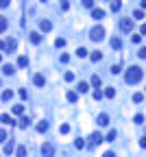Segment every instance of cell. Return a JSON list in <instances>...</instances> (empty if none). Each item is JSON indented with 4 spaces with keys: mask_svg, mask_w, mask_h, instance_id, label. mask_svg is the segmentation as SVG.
<instances>
[{
    "mask_svg": "<svg viewBox=\"0 0 146 157\" xmlns=\"http://www.w3.org/2000/svg\"><path fill=\"white\" fill-rule=\"evenodd\" d=\"M142 68L140 66H131L129 70H126V74H124V81L129 83V85H133V83H138V81H142Z\"/></svg>",
    "mask_w": 146,
    "mask_h": 157,
    "instance_id": "obj_1",
    "label": "cell"
},
{
    "mask_svg": "<svg viewBox=\"0 0 146 157\" xmlns=\"http://www.w3.org/2000/svg\"><path fill=\"white\" fill-rule=\"evenodd\" d=\"M89 37H92L94 42H103L105 39V29H103V26H94L92 33H89Z\"/></svg>",
    "mask_w": 146,
    "mask_h": 157,
    "instance_id": "obj_2",
    "label": "cell"
},
{
    "mask_svg": "<svg viewBox=\"0 0 146 157\" xmlns=\"http://www.w3.org/2000/svg\"><path fill=\"white\" fill-rule=\"evenodd\" d=\"M42 155H44V157H52V155H54V146H52L50 142L42 144Z\"/></svg>",
    "mask_w": 146,
    "mask_h": 157,
    "instance_id": "obj_3",
    "label": "cell"
},
{
    "mask_svg": "<svg viewBox=\"0 0 146 157\" xmlns=\"http://www.w3.org/2000/svg\"><path fill=\"white\" fill-rule=\"evenodd\" d=\"M100 142H103V135H100L98 131H94L92 135H89V142H87V144H89V146H98Z\"/></svg>",
    "mask_w": 146,
    "mask_h": 157,
    "instance_id": "obj_4",
    "label": "cell"
},
{
    "mask_svg": "<svg viewBox=\"0 0 146 157\" xmlns=\"http://www.w3.org/2000/svg\"><path fill=\"white\" fill-rule=\"evenodd\" d=\"M120 29L122 31H133V20L131 17H122L120 20Z\"/></svg>",
    "mask_w": 146,
    "mask_h": 157,
    "instance_id": "obj_5",
    "label": "cell"
},
{
    "mask_svg": "<svg viewBox=\"0 0 146 157\" xmlns=\"http://www.w3.org/2000/svg\"><path fill=\"white\" fill-rule=\"evenodd\" d=\"M2 50H5V52H11V50H15V39H11V37H9V39H5V42H2Z\"/></svg>",
    "mask_w": 146,
    "mask_h": 157,
    "instance_id": "obj_6",
    "label": "cell"
},
{
    "mask_svg": "<svg viewBox=\"0 0 146 157\" xmlns=\"http://www.w3.org/2000/svg\"><path fill=\"white\" fill-rule=\"evenodd\" d=\"M39 29H42L44 33H48V31L52 29V24H50L48 20H39Z\"/></svg>",
    "mask_w": 146,
    "mask_h": 157,
    "instance_id": "obj_7",
    "label": "cell"
},
{
    "mask_svg": "<svg viewBox=\"0 0 146 157\" xmlns=\"http://www.w3.org/2000/svg\"><path fill=\"white\" fill-rule=\"evenodd\" d=\"M92 17L94 20H100V17H105V11L103 9H92Z\"/></svg>",
    "mask_w": 146,
    "mask_h": 157,
    "instance_id": "obj_8",
    "label": "cell"
},
{
    "mask_svg": "<svg viewBox=\"0 0 146 157\" xmlns=\"http://www.w3.org/2000/svg\"><path fill=\"white\" fill-rule=\"evenodd\" d=\"M33 83H35V85H39V87H42L44 83H46V79H44V74H35V77H33Z\"/></svg>",
    "mask_w": 146,
    "mask_h": 157,
    "instance_id": "obj_9",
    "label": "cell"
},
{
    "mask_svg": "<svg viewBox=\"0 0 146 157\" xmlns=\"http://www.w3.org/2000/svg\"><path fill=\"white\" fill-rule=\"evenodd\" d=\"M98 124H100V127H107V124H109V116H107V114H100V116H98Z\"/></svg>",
    "mask_w": 146,
    "mask_h": 157,
    "instance_id": "obj_10",
    "label": "cell"
},
{
    "mask_svg": "<svg viewBox=\"0 0 146 157\" xmlns=\"http://www.w3.org/2000/svg\"><path fill=\"white\" fill-rule=\"evenodd\" d=\"M13 72H15V68L11 66V63H5L2 66V74H13Z\"/></svg>",
    "mask_w": 146,
    "mask_h": 157,
    "instance_id": "obj_11",
    "label": "cell"
},
{
    "mask_svg": "<svg viewBox=\"0 0 146 157\" xmlns=\"http://www.w3.org/2000/svg\"><path fill=\"white\" fill-rule=\"evenodd\" d=\"M17 66H20V68H26V66H29V59H26L24 55H20V57H17Z\"/></svg>",
    "mask_w": 146,
    "mask_h": 157,
    "instance_id": "obj_12",
    "label": "cell"
},
{
    "mask_svg": "<svg viewBox=\"0 0 146 157\" xmlns=\"http://www.w3.org/2000/svg\"><path fill=\"white\" fill-rule=\"evenodd\" d=\"M29 37H31V42H33V44H39V42H42V35H39V33H35V31L29 35Z\"/></svg>",
    "mask_w": 146,
    "mask_h": 157,
    "instance_id": "obj_13",
    "label": "cell"
},
{
    "mask_svg": "<svg viewBox=\"0 0 146 157\" xmlns=\"http://www.w3.org/2000/svg\"><path fill=\"white\" fill-rule=\"evenodd\" d=\"M37 131H39V133H44V131H48V122H46V120H42V122L37 124Z\"/></svg>",
    "mask_w": 146,
    "mask_h": 157,
    "instance_id": "obj_14",
    "label": "cell"
},
{
    "mask_svg": "<svg viewBox=\"0 0 146 157\" xmlns=\"http://www.w3.org/2000/svg\"><path fill=\"white\" fill-rule=\"evenodd\" d=\"M11 98H13V92H11V89H5V92H2V100L7 103V100H11Z\"/></svg>",
    "mask_w": 146,
    "mask_h": 157,
    "instance_id": "obj_15",
    "label": "cell"
},
{
    "mask_svg": "<svg viewBox=\"0 0 146 157\" xmlns=\"http://www.w3.org/2000/svg\"><path fill=\"white\" fill-rule=\"evenodd\" d=\"M11 153H13V142L9 140V142L5 144V155H11Z\"/></svg>",
    "mask_w": 146,
    "mask_h": 157,
    "instance_id": "obj_16",
    "label": "cell"
},
{
    "mask_svg": "<svg viewBox=\"0 0 146 157\" xmlns=\"http://www.w3.org/2000/svg\"><path fill=\"white\" fill-rule=\"evenodd\" d=\"M120 7H122L120 0H111V11H120Z\"/></svg>",
    "mask_w": 146,
    "mask_h": 157,
    "instance_id": "obj_17",
    "label": "cell"
},
{
    "mask_svg": "<svg viewBox=\"0 0 146 157\" xmlns=\"http://www.w3.org/2000/svg\"><path fill=\"white\" fill-rule=\"evenodd\" d=\"M133 17H135V20H144V11H142V9H135V11H133Z\"/></svg>",
    "mask_w": 146,
    "mask_h": 157,
    "instance_id": "obj_18",
    "label": "cell"
},
{
    "mask_svg": "<svg viewBox=\"0 0 146 157\" xmlns=\"http://www.w3.org/2000/svg\"><path fill=\"white\" fill-rule=\"evenodd\" d=\"M89 59H92V61L96 63V61H100V59H103V55H100V52L96 50V52H92V55H89Z\"/></svg>",
    "mask_w": 146,
    "mask_h": 157,
    "instance_id": "obj_19",
    "label": "cell"
},
{
    "mask_svg": "<svg viewBox=\"0 0 146 157\" xmlns=\"http://www.w3.org/2000/svg\"><path fill=\"white\" fill-rule=\"evenodd\" d=\"M29 124H31V118H29V116H24V118L20 120V127H22V129H26Z\"/></svg>",
    "mask_w": 146,
    "mask_h": 157,
    "instance_id": "obj_20",
    "label": "cell"
},
{
    "mask_svg": "<svg viewBox=\"0 0 146 157\" xmlns=\"http://www.w3.org/2000/svg\"><path fill=\"white\" fill-rule=\"evenodd\" d=\"M109 44H111V48H116V50H118V48H120V46H122V42L118 39V37H113V39L109 42Z\"/></svg>",
    "mask_w": 146,
    "mask_h": 157,
    "instance_id": "obj_21",
    "label": "cell"
},
{
    "mask_svg": "<svg viewBox=\"0 0 146 157\" xmlns=\"http://www.w3.org/2000/svg\"><path fill=\"white\" fill-rule=\"evenodd\" d=\"M15 155H17V157H26V146H17Z\"/></svg>",
    "mask_w": 146,
    "mask_h": 157,
    "instance_id": "obj_22",
    "label": "cell"
},
{
    "mask_svg": "<svg viewBox=\"0 0 146 157\" xmlns=\"http://www.w3.org/2000/svg\"><path fill=\"white\" fill-rule=\"evenodd\" d=\"M66 98L70 100V103H76V98H79V96H76V92H68V96H66Z\"/></svg>",
    "mask_w": 146,
    "mask_h": 157,
    "instance_id": "obj_23",
    "label": "cell"
},
{
    "mask_svg": "<svg viewBox=\"0 0 146 157\" xmlns=\"http://www.w3.org/2000/svg\"><path fill=\"white\" fill-rule=\"evenodd\" d=\"M105 96H107V98H113V96H116V89H113V87H107V89H105Z\"/></svg>",
    "mask_w": 146,
    "mask_h": 157,
    "instance_id": "obj_24",
    "label": "cell"
},
{
    "mask_svg": "<svg viewBox=\"0 0 146 157\" xmlns=\"http://www.w3.org/2000/svg\"><path fill=\"white\" fill-rule=\"evenodd\" d=\"M54 46H57V48H63V46H66V39H63V37H57V39H54Z\"/></svg>",
    "mask_w": 146,
    "mask_h": 157,
    "instance_id": "obj_25",
    "label": "cell"
},
{
    "mask_svg": "<svg viewBox=\"0 0 146 157\" xmlns=\"http://www.w3.org/2000/svg\"><path fill=\"white\" fill-rule=\"evenodd\" d=\"M87 89H89V85H87V83H79V92H81V94H85Z\"/></svg>",
    "mask_w": 146,
    "mask_h": 157,
    "instance_id": "obj_26",
    "label": "cell"
},
{
    "mask_svg": "<svg viewBox=\"0 0 146 157\" xmlns=\"http://www.w3.org/2000/svg\"><path fill=\"white\" fill-rule=\"evenodd\" d=\"M133 100H135V103H142V100H144V94H140V92H135V94H133Z\"/></svg>",
    "mask_w": 146,
    "mask_h": 157,
    "instance_id": "obj_27",
    "label": "cell"
},
{
    "mask_svg": "<svg viewBox=\"0 0 146 157\" xmlns=\"http://www.w3.org/2000/svg\"><path fill=\"white\" fill-rule=\"evenodd\" d=\"M105 96V92H100V89H94V100H100Z\"/></svg>",
    "mask_w": 146,
    "mask_h": 157,
    "instance_id": "obj_28",
    "label": "cell"
},
{
    "mask_svg": "<svg viewBox=\"0 0 146 157\" xmlns=\"http://www.w3.org/2000/svg\"><path fill=\"white\" fill-rule=\"evenodd\" d=\"M92 85H94V87H98V85H100V77H98V74H94V77H92Z\"/></svg>",
    "mask_w": 146,
    "mask_h": 157,
    "instance_id": "obj_29",
    "label": "cell"
},
{
    "mask_svg": "<svg viewBox=\"0 0 146 157\" xmlns=\"http://www.w3.org/2000/svg\"><path fill=\"white\" fill-rule=\"evenodd\" d=\"M22 111H24V107H22V105H13V114H17V116H20Z\"/></svg>",
    "mask_w": 146,
    "mask_h": 157,
    "instance_id": "obj_30",
    "label": "cell"
},
{
    "mask_svg": "<svg viewBox=\"0 0 146 157\" xmlns=\"http://www.w3.org/2000/svg\"><path fill=\"white\" fill-rule=\"evenodd\" d=\"M133 122H135V124H142V122H144V116H142V114H138V116L133 118Z\"/></svg>",
    "mask_w": 146,
    "mask_h": 157,
    "instance_id": "obj_31",
    "label": "cell"
},
{
    "mask_svg": "<svg viewBox=\"0 0 146 157\" xmlns=\"http://www.w3.org/2000/svg\"><path fill=\"white\" fill-rule=\"evenodd\" d=\"M76 55L79 57H87V48H76Z\"/></svg>",
    "mask_w": 146,
    "mask_h": 157,
    "instance_id": "obj_32",
    "label": "cell"
},
{
    "mask_svg": "<svg viewBox=\"0 0 146 157\" xmlns=\"http://www.w3.org/2000/svg\"><path fill=\"white\" fill-rule=\"evenodd\" d=\"M2 122H5V124H13V118H9L7 114H2Z\"/></svg>",
    "mask_w": 146,
    "mask_h": 157,
    "instance_id": "obj_33",
    "label": "cell"
},
{
    "mask_svg": "<svg viewBox=\"0 0 146 157\" xmlns=\"http://www.w3.org/2000/svg\"><path fill=\"white\" fill-rule=\"evenodd\" d=\"M131 42L133 44H140L142 42V35H131Z\"/></svg>",
    "mask_w": 146,
    "mask_h": 157,
    "instance_id": "obj_34",
    "label": "cell"
},
{
    "mask_svg": "<svg viewBox=\"0 0 146 157\" xmlns=\"http://www.w3.org/2000/svg\"><path fill=\"white\" fill-rule=\"evenodd\" d=\"M68 131H70L68 124H59V133H68Z\"/></svg>",
    "mask_w": 146,
    "mask_h": 157,
    "instance_id": "obj_35",
    "label": "cell"
},
{
    "mask_svg": "<svg viewBox=\"0 0 146 157\" xmlns=\"http://www.w3.org/2000/svg\"><path fill=\"white\" fill-rule=\"evenodd\" d=\"M116 140V131H109L107 133V142H113Z\"/></svg>",
    "mask_w": 146,
    "mask_h": 157,
    "instance_id": "obj_36",
    "label": "cell"
},
{
    "mask_svg": "<svg viewBox=\"0 0 146 157\" xmlns=\"http://www.w3.org/2000/svg\"><path fill=\"white\" fill-rule=\"evenodd\" d=\"M74 146H76V149H83V146H85V142L79 137V140H74Z\"/></svg>",
    "mask_w": 146,
    "mask_h": 157,
    "instance_id": "obj_37",
    "label": "cell"
},
{
    "mask_svg": "<svg viewBox=\"0 0 146 157\" xmlns=\"http://www.w3.org/2000/svg\"><path fill=\"white\" fill-rule=\"evenodd\" d=\"M0 29L7 31V17H0Z\"/></svg>",
    "mask_w": 146,
    "mask_h": 157,
    "instance_id": "obj_38",
    "label": "cell"
},
{
    "mask_svg": "<svg viewBox=\"0 0 146 157\" xmlns=\"http://www.w3.org/2000/svg\"><path fill=\"white\" fill-rule=\"evenodd\" d=\"M138 57H140V59H146V48H140V50H138Z\"/></svg>",
    "mask_w": 146,
    "mask_h": 157,
    "instance_id": "obj_39",
    "label": "cell"
},
{
    "mask_svg": "<svg viewBox=\"0 0 146 157\" xmlns=\"http://www.w3.org/2000/svg\"><path fill=\"white\" fill-rule=\"evenodd\" d=\"M83 5L89 7V9H96V7H94V0H83Z\"/></svg>",
    "mask_w": 146,
    "mask_h": 157,
    "instance_id": "obj_40",
    "label": "cell"
},
{
    "mask_svg": "<svg viewBox=\"0 0 146 157\" xmlns=\"http://www.w3.org/2000/svg\"><path fill=\"white\" fill-rule=\"evenodd\" d=\"M66 81H74V72H66Z\"/></svg>",
    "mask_w": 146,
    "mask_h": 157,
    "instance_id": "obj_41",
    "label": "cell"
},
{
    "mask_svg": "<svg viewBox=\"0 0 146 157\" xmlns=\"http://www.w3.org/2000/svg\"><path fill=\"white\" fill-rule=\"evenodd\" d=\"M9 2H11V0H0V7L7 9V7H9Z\"/></svg>",
    "mask_w": 146,
    "mask_h": 157,
    "instance_id": "obj_42",
    "label": "cell"
},
{
    "mask_svg": "<svg viewBox=\"0 0 146 157\" xmlns=\"http://www.w3.org/2000/svg\"><path fill=\"white\" fill-rule=\"evenodd\" d=\"M140 146H142V149H146V137H142V140H140Z\"/></svg>",
    "mask_w": 146,
    "mask_h": 157,
    "instance_id": "obj_43",
    "label": "cell"
},
{
    "mask_svg": "<svg viewBox=\"0 0 146 157\" xmlns=\"http://www.w3.org/2000/svg\"><path fill=\"white\" fill-rule=\"evenodd\" d=\"M103 157H116V155H113V151H107V153L103 155Z\"/></svg>",
    "mask_w": 146,
    "mask_h": 157,
    "instance_id": "obj_44",
    "label": "cell"
},
{
    "mask_svg": "<svg viewBox=\"0 0 146 157\" xmlns=\"http://www.w3.org/2000/svg\"><path fill=\"white\" fill-rule=\"evenodd\" d=\"M140 31H142V35H146V24H142V29H140Z\"/></svg>",
    "mask_w": 146,
    "mask_h": 157,
    "instance_id": "obj_45",
    "label": "cell"
},
{
    "mask_svg": "<svg viewBox=\"0 0 146 157\" xmlns=\"http://www.w3.org/2000/svg\"><path fill=\"white\" fill-rule=\"evenodd\" d=\"M142 9H146V0H142Z\"/></svg>",
    "mask_w": 146,
    "mask_h": 157,
    "instance_id": "obj_46",
    "label": "cell"
},
{
    "mask_svg": "<svg viewBox=\"0 0 146 157\" xmlns=\"http://www.w3.org/2000/svg\"><path fill=\"white\" fill-rule=\"evenodd\" d=\"M144 89H146V87H144Z\"/></svg>",
    "mask_w": 146,
    "mask_h": 157,
    "instance_id": "obj_47",
    "label": "cell"
}]
</instances>
